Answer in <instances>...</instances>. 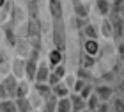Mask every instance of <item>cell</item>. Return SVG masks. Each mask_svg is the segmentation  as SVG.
<instances>
[{
  "instance_id": "cell-1",
  "label": "cell",
  "mask_w": 124,
  "mask_h": 112,
  "mask_svg": "<svg viewBox=\"0 0 124 112\" xmlns=\"http://www.w3.org/2000/svg\"><path fill=\"white\" fill-rule=\"evenodd\" d=\"M53 48L66 53V27L62 21H53Z\"/></svg>"
},
{
  "instance_id": "cell-2",
  "label": "cell",
  "mask_w": 124,
  "mask_h": 112,
  "mask_svg": "<svg viewBox=\"0 0 124 112\" xmlns=\"http://www.w3.org/2000/svg\"><path fill=\"white\" fill-rule=\"evenodd\" d=\"M108 20L112 23V30H114V39H121L124 34V18L119 13H110Z\"/></svg>"
},
{
  "instance_id": "cell-3",
  "label": "cell",
  "mask_w": 124,
  "mask_h": 112,
  "mask_svg": "<svg viewBox=\"0 0 124 112\" xmlns=\"http://www.w3.org/2000/svg\"><path fill=\"white\" fill-rule=\"evenodd\" d=\"M94 94L98 96L99 102L103 103H108L112 98H114V87L110 84H99V86L94 87Z\"/></svg>"
},
{
  "instance_id": "cell-4",
  "label": "cell",
  "mask_w": 124,
  "mask_h": 112,
  "mask_svg": "<svg viewBox=\"0 0 124 112\" xmlns=\"http://www.w3.org/2000/svg\"><path fill=\"white\" fill-rule=\"evenodd\" d=\"M48 9H50V16H52L53 21H62V16H64L62 0H48Z\"/></svg>"
},
{
  "instance_id": "cell-5",
  "label": "cell",
  "mask_w": 124,
  "mask_h": 112,
  "mask_svg": "<svg viewBox=\"0 0 124 112\" xmlns=\"http://www.w3.org/2000/svg\"><path fill=\"white\" fill-rule=\"evenodd\" d=\"M82 52H85L87 55L98 59V55L101 52V44H99V41H96V39H85V41H83V50Z\"/></svg>"
},
{
  "instance_id": "cell-6",
  "label": "cell",
  "mask_w": 124,
  "mask_h": 112,
  "mask_svg": "<svg viewBox=\"0 0 124 112\" xmlns=\"http://www.w3.org/2000/svg\"><path fill=\"white\" fill-rule=\"evenodd\" d=\"M64 60H66V53H62V52H59V50H55V48L50 50V53H48L50 69H53L55 66H59V64H64Z\"/></svg>"
},
{
  "instance_id": "cell-7",
  "label": "cell",
  "mask_w": 124,
  "mask_h": 112,
  "mask_svg": "<svg viewBox=\"0 0 124 112\" xmlns=\"http://www.w3.org/2000/svg\"><path fill=\"white\" fill-rule=\"evenodd\" d=\"M50 66L46 62H39L37 64V71H36V78H34V82L37 84H46L48 82V75H50Z\"/></svg>"
},
{
  "instance_id": "cell-8",
  "label": "cell",
  "mask_w": 124,
  "mask_h": 112,
  "mask_svg": "<svg viewBox=\"0 0 124 112\" xmlns=\"http://www.w3.org/2000/svg\"><path fill=\"white\" fill-rule=\"evenodd\" d=\"M2 84H4V87H5V91H7V94H9V98L14 100L16 87H18V78L13 77V75H7V77L2 80Z\"/></svg>"
},
{
  "instance_id": "cell-9",
  "label": "cell",
  "mask_w": 124,
  "mask_h": 112,
  "mask_svg": "<svg viewBox=\"0 0 124 112\" xmlns=\"http://www.w3.org/2000/svg\"><path fill=\"white\" fill-rule=\"evenodd\" d=\"M13 77H16L18 80H23L25 78V59L21 57H16L13 60Z\"/></svg>"
},
{
  "instance_id": "cell-10",
  "label": "cell",
  "mask_w": 124,
  "mask_h": 112,
  "mask_svg": "<svg viewBox=\"0 0 124 112\" xmlns=\"http://www.w3.org/2000/svg\"><path fill=\"white\" fill-rule=\"evenodd\" d=\"M69 102H71V112H82V110H85V100H83L80 94L71 93L69 94Z\"/></svg>"
},
{
  "instance_id": "cell-11",
  "label": "cell",
  "mask_w": 124,
  "mask_h": 112,
  "mask_svg": "<svg viewBox=\"0 0 124 112\" xmlns=\"http://www.w3.org/2000/svg\"><path fill=\"white\" fill-rule=\"evenodd\" d=\"M78 68H85V69H92L96 62H98V59L96 57H91V55H87L85 52H80V55H78Z\"/></svg>"
},
{
  "instance_id": "cell-12",
  "label": "cell",
  "mask_w": 124,
  "mask_h": 112,
  "mask_svg": "<svg viewBox=\"0 0 124 112\" xmlns=\"http://www.w3.org/2000/svg\"><path fill=\"white\" fill-rule=\"evenodd\" d=\"M71 2H73V9H75L76 18H89V5H85L82 0H71Z\"/></svg>"
},
{
  "instance_id": "cell-13",
  "label": "cell",
  "mask_w": 124,
  "mask_h": 112,
  "mask_svg": "<svg viewBox=\"0 0 124 112\" xmlns=\"http://www.w3.org/2000/svg\"><path fill=\"white\" fill-rule=\"evenodd\" d=\"M29 96H30V84L27 80H18V87H16L14 100H18V98H29Z\"/></svg>"
},
{
  "instance_id": "cell-14",
  "label": "cell",
  "mask_w": 124,
  "mask_h": 112,
  "mask_svg": "<svg viewBox=\"0 0 124 112\" xmlns=\"http://www.w3.org/2000/svg\"><path fill=\"white\" fill-rule=\"evenodd\" d=\"M34 94H37L41 100H46L48 96H52V87L48 84H37L34 82Z\"/></svg>"
},
{
  "instance_id": "cell-15",
  "label": "cell",
  "mask_w": 124,
  "mask_h": 112,
  "mask_svg": "<svg viewBox=\"0 0 124 112\" xmlns=\"http://www.w3.org/2000/svg\"><path fill=\"white\" fill-rule=\"evenodd\" d=\"M52 94L55 98H67L71 94V91H69V87H67L64 82H59L57 86L52 87Z\"/></svg>"
},
{
  "instance_id": "cell-16",
  "label": "cell",
  "mask_w": 124,
  "mask_h": 112,
  "mask_svg": "<svg viewBox=\"0 0 124 112\" xmlns=\"http://www.w3.org/2000/svg\"><path fill=\"white\" fill-rule=\"evenodd\" d=\"M57 100L59 98H55L53 94H52V96H48L46 100H43L41 110H39V112H57Z\"/></svg>"
},
{
  "instance_id": "cell-17",
  "label": "cell",
  "mask_w": 124,
  "mask_h": 112,
  "mask_svg": "<svg viewBox=\"0 0 124 112\" xmlns=\"http://www.w3.org/2000/svg\"><path fill=\"white\" fill-rule=\"evenodd\" d=\"M82 34H83V37H87V39H96V41H98V39H99V27H96L94 23H89V25L83 27Z\"/></svg>"
},
{
  "instance_id": "cell-18",
  "label": "cell",
  "mask_w": 124,
  "mask_h": 112,
  "mask_svg": "<svg viewBox=\"0 0 124 112\" xmlns=\"http://www.w3.org/2000/svg\"><path fill=\"white\" fill-rule=\"evenodd\" d=\"M99 34L103 36L105 39H114V30H112V23L108 18H105L101 21V27H99Z\"/></svg>"
},
{
  "instance_id": "cell-19",
  "label": "cell",
  "mask_w": 124,
  "mask_h": 112,
  "mask_svg": "<svg viewBox=\"0 0 124 112\" xmlns=\"http://www.w3.org/2000/svg\"><path fill=\"white\" fill-rule=\"evenodd\" d=\"M96 9H98V14L103 16V18H108L110 16V2L108 0H96Z\"/></svg>"
},
{
  "instance_id": "cell-20",
  "label": "cell",
  "mask_w": 124,
  "mask_h": 112,
  "mask_svg": "<svg viewBox=\"0 0 124 112\" xmlns=\"http://www.w3.org/2000/svg\"><path fill=\"white\" fill-rule=\"evenodd\" d=\"M14 103H16V110L18 112H34V107L29 98H18V100H14Z\"/></svg>"
},
{
  "instance_id": "cell-21",
  "label": "cell",
  "mask_w": 124,
  "mask_h": 112,
  "mask_svg": "<svg viewBox=\"0 0 124 112\" xmlns=\"http://www.w3.org/2000/svg\"><path fill=\"white\" fill-rule=\"evenodd\" d=\"M75 77H76V78H80V80H83V82H87V84H91V80H94L92 71H91V69H85V68H78Z\"/></svg>"
},
{
  "instance_id": "cell-22",
  "label": "cell",
  "mask_w": 124,
  "mask_h": 112,
  "mask_svg": "<svg viewBox=\"0 0 124 112\" xmlns=\"http://www.w3.org/2000/svg\"><path fill=\"white\" fill-rule=\"evenodd\" d=\"M0 112H18L16 110V103L14 100H2L0 102Z\"/></svg>"
},
{
  "instance_id": "cell-23",
  "label": "cell",
  "mask_w": 124,
  "mask_h": 112,
  "mask_svg": "<svg viewBox=\"0 0 124 112\" xmlns=\"http://www.w3.org/2000/svg\"><path fill=\"white\" fill-rule=\"evenodd\" d=\"M99 103H101V102L98 100V96H96V94L92 93L91 96H89V98L85 100V109H87L89 112H94L96 109H98V105H99Z\"/></svg>"
},
{
  "instance_id": "cell-24",
  "label": "cell",
  "mask_w": 124,
  "mask_h": 112,
  "mask_svg": "<svg viewBox=\"0 0 124 112\" xmlns=\"http://www.w3.org/2000/svg\"><path fill=\"white\" fill-rule=\"evenodd\" d=\"M57 112H71V102L67 98H59L57 100Z\"/></svg>"
},
{
  "instance_id": "cell-25",
  "label": "cell",
  "mask_w": 124,
  "mask_h": 112,
  "mask_svg": "<svg viewBox=\"0 0 124 112\" xmlns=\"http://www.w3.org/2000/svg\"><path fill=\"white\" fill-rule=\"evenodd\" d=\"M114 112H124V98L122 96H114L112 98V109Z\"/></svg>"
},
{
  "instance_id": "cell-26",
  "label": "cell",
  "mask_w": 124,
  "mask_h": 112,
  "mask_svg": "<svg viewBox=\"0 0 124 112\" xmlns=\"http://www.w3.org/2000/svg\"><path fill=\"white\" fill-rule=\"evenodd\" d=\"M92 93H94V86H92V84H85V87H83V89H82V91L78 93V94H80V96H82L83 100H87V98L91 96Z\"/></svg>"
},
{
  "instance_id": "cell-27",
  "label": "cell",
  "mask_w": 124,
  "mask_h": 112,
  "mask_svg": "<svg viewBox=\"0 0 124 112\" xmlns=\"http://www.w3.org/2000/svg\"><path fill=\"white\" fill-rule=\"evenodd\" d=\"M122 4H124V0H112L110 2V13H119L121 14V9H122Z\"/></svg>"
},
{
  "instance_id": "cell-28",
  "label": "cell",
  "mask_w": 124,
  "mask_h": 112,
  "mask_svg": "<svg viewBox=\"0 0 124 112\" xmlns=\"http://www.w3.org/2000/svg\"><path fill=\"white\" fill-rule=\"evenodd\" d=\"M5 37H7V41H9V44L11 46H16V37H14V32H13V29L11 27H5Z\"/></svg>"
},
{
  "instance_id": "cell-29",
  "label": "cell",
  "mask_w": 124,
  "mask_h": 112,
  "mask_svg": "<svg viewBox=\"0 0 124 112\" xmlns=\"http://www.w3.org/2000/svg\"><path fill=\"white\" fill-rule=\"evenodd\" d=\"M52 71H53V73L60 78V80H62V78H64V77L67 75V73H66V64H59V66H55V68H53Z\"/></svg>"
},
{
  "instance_id": "cell-30",
  "label": "cell",
  "mask_w": 124,
  "mask_h": 112,
  "mask_svg": "<svg viewBox=\"0 0 124 112\" xmlns=\"http://www.w3.org/2000/svg\"><path fill=\"white\" fill-rule=\"evenodd\" d=\"M89 23H91L89 18H76V16H75V27H76L78 30H83V27L89 25Z\"/></svg>"
},
{
  "instance_id": "cell-31",
  "label": "cell",
  "mask_w": 124,
  "mask_h": 112,
  "mask_svg": "<svg viewBox=\"0 0 124 112\" xmlns=\"http://www.w3.org/2000/svg\"><path fill=\"white\" fill-rule=\"evenodd\" d=\"M62 82H64L66 86L69 87V91H71L73 86H75V82H76V77H75V75H66L64 78H62Z\"/></svg>"
},
{
  "instance_id": "cell-32",
  "label": "cell",
  "mask_w": 124,
  "mask_h": 112,
  "mask_svg": "<svg viewBox=\"0 0 124 112\" xmlns=\"http://www.w3.org/2000/svg\"><path fill=\"white\" fill-rule=\"evenodd\" d=\"M85 84H87V82H83V80H80V78H76V82H75V86H73V89H71V91L78 94V93H80L83 87H85Z\"/></svg>"
},
{
  "instance_id": "cell-33",
  "label": "cell",
  "mask_w": 124,
  "mask_h": 112,
  "mask_svg": "<svg viewBox=\"0 0 124 112\" xmlns=\"http://www.w3.org/2000/svg\"><path fill=\"white\" fill-rule=\"evenodd\" d=\"M94 112H110V105H108V103H103V102H101V103L98 105V109H96Z\"/></svg>"
},
{
  "instance_id": "cell-34",
  "label": "cell",
  "mask_w": 124,
  "mask_h": 112,
  "mask_svg": "<svg viewBox=\"0 0 124 112\" xmlns=\"http://www.w3.org/2000/svg\"><path fill=\"white\" fill-rule=\"evenodd\" d=\"M2 100H9V94H7V91H5L4 84L0 82V102H2Z\"/></svg>"
},
{
  "instance_id": "cell-35",
  "label": "cell",
  "mask_w": 124,
  "mask_h": 112,
  "mask_svg": "<svg viewBox=\"0 0 124 112\" xmlns=\"http://www.w3.org/2000/svg\"><path fill=\"white\" fill-rule=\"evenodd\" d=\"M117 55H119V59H124V41L117 44Z\"/></svg>"
},
{
  "instance_id": "cell-36",
  "label": "cell",
  "mask_w": 124,
  "mask_h": 112,
  "mask_svg": "<svg viewBox=\"0 0 124 112\" xmlns=\"http://www.w3.org/2000/svg\"><path fill=\"white\" fill-rule=\"evenodd\" d=\"M4 66H5V53L0 50V69H2Z\"/></svg>"
},
{
  "instance_id": "cell-37",
  "label": "cell",
  "mask_w": 124,
  "mask_h": 112,
  "mask_svg": "<svg viewBox=\"0 0 124 112\" xmlns=\"http://www.w3.org/2000/svg\"><path fill=\"white\" fill-rule=\"evenodd\" d=\"M117 91H119L121 94H124V78L119 82V86H117Z\"/></svg>"
},
{
  "instance_id": "cell-38",
  "label": "cell",
  "mask_w": 124,
  "mask_h": 112,
  "mask_svg": "<svg viewBox=\"0 0 124 112\" xmlns=\"http://www.w3.org/2000/svg\"><path fill=\"white\" fill-rule=\"evenodd\" d=\"M5 4H7V0H0V7H4Z\"/></svg>"
},
{
  "instance_id": "cell-39",
  "label": "cell",
  "mask_w": 124,
  "mask_h": 112,
  "mask_svg": "<svg viewBox=\"0 0 124 112\" xmlns=\"http://www.w3.org/2000/svg\"><path fill=\"white\" fill-rule=\"evenodd\" d=\"M82 112H89V110H87V109H85V110H82Z\"/></svg>"
},
{
  "instance_id": "cell-40",
  "label": "cell",
  "mask_w": 124,
  "mask_h": 112,
  "mask_svg": "<svg viewBox=\"0 0 124 112\" xmlns=\"http://www.w3.org/2000/svg\"><path fill=\"white\" fill-rule=\"evenodd\" d=\"M122 66H124V59H122Z\"/></svg>"
},
{
  "instance_id": "cell-41",
  "label": "cell",
  "mask_w": 124,
  "mask_h": 112,
  "mask_svg": "<svg viewBox=\"0 0 124 112\" xmlns=\"http://www.w3.org/2000/svg\"><path fill=\"white\" fill-rule=\"evenodd\" d=\"M34 112H39V110H34Z\"/></svg>"
},
{
  "instance_id": "cell-42",
  "label": "cell",
  "mask_w": 124,
  "mask_h": 112,
  "mask_svg": "<svg viewBox=\"0 0 124 112\" xmlns=\"http://www.w3.org/2000/svg\"><path fill=\"white\" fill-rule=\"evenodd\" d=\"M108 2H112V0H108Z\"/></svg>"
}]
</instances>
